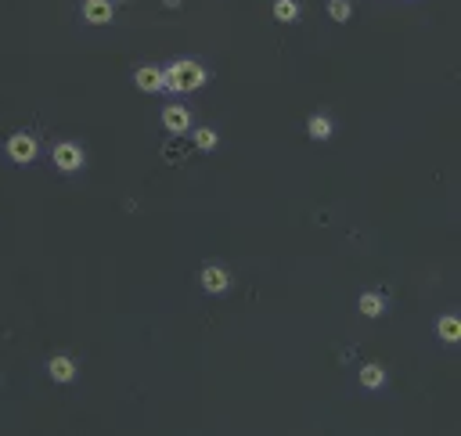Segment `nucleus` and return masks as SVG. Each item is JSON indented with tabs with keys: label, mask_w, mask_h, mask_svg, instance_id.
<instances>
[{
	"label": "nucleus",
	"mask_w": 461,
	"mask_h": 436,
	"mask_svg": "<svg viewBox=\"0 0 461 436\" xmlns=\"http://www.w3.org/2000/svg\"><path fill=\"white\" fill-rule=\"evenodd\" d=\"M328 15L336 18V22H346L353 15V4H350V0H328Z\"/></svg>",
	"instance_id": "4468645a"
},
{
	"label": "nucleus",
	"mask_w": 461,
	"mask_h": 436,
	"mask_svg": "<svg viewBox=\"0 0 461 436\" xmlns=\"http://www.w3.org/2000/svg\"><path fill=\"white\" fill-rule=\"evenodd\" d=\"M274 18L277 22H296L299 18V4L296 0H274Z\"/></svg>",
	"instance_id": "f8f14e48"
},
{
	"label": "nucleus",
	"mask_w": 461,
	"mask_h": 436,
	"mask_svg": "<svg viewBox=\"0 0 461 436\" xmlns=\"http://www.w3.org/2000/svg\"><path fill=\"white\" fill-rule=\"evenodd\" d=\"M47 372H50V379H55V382H72L76 379V365L69 361V357H50Z\"/></svg>",
	"instance_id": "6e6552de"
},
{
	"label": "nucleus",
	"mask_w": 461,
	"mask_h": 436,
	"mask_svg": "<svg viewBox=\"0 0 461 436\" xmlns=\"http://www.w3.org/2000/svg\"><path fill=\"white\" fill-rule=\"evenodd\" d=\"M382 382H386V372H382L378 365H364V368H361V386H368V390H378Z\"/></svg>",
	"instance_id": "9b49d317"
},
{
	"label": "nucleus",
	"mask_w": 461,
	"mask_h": 436,
	"mask_svg": "<svg viewBox=\"0 0 461 436\" xmlns=\"http://www.w3.org/2000/svg\"><path fill=\"white\" fill-rule=\"evenodd\" d=\"M202 83H206V69H202L198 62H173L163 72V90H173V94L198 90Z\"/></svg>",
	"instance_id": "f257e3e1"
},
{
	"label": "nucleus",
	"mask_w": 461,
	"mask_h": 436,
	"mask_svg": "<svg viewBox=\"0 0 461 436\" xmlns=\"http://www.w3.org/2000/svg\"><path fill=\"white\" fill-rule=\"evenodd\" d=\"M163 4H166V8H181V0H163Z\"/></svg>",
	"instance_id": "dca6fc26"
},
{
	"label": "nucleus",
	"mask_w": 461,
	"mask_h": 436,
	"mask_svg": "<svg viewBox=\"0 0 461 436\" xmlns=\"http://www.w3.org/2000/svg\"><path fill=\"white\" fill-rule=\"evenodd\" d=\"M163 126L170 134H184L191 126V112L181 109V105H170V109H163Z\"/></svg>",
	"instance_id": "423d86ee"
},
{
	"label": "nucleus",
	"mask_w": 461,
	"mask_h": 436,
	"mask_svg": "<svg viewBox=\"0 0 461 436\" xmlns=\"http://www.w3.org/2000/svg\"><path fill=\"white\" fill-rule=\"evenodd\" d=\"M440 339H443V343H457V339H461V321H457L454 314L440 318Z\"/></svg>",
	"instance_id": "9d476101"
},
{
	"label": "nucleus",
	"mask_w": 461,
	"mask_h": 436,
	"mask_svg": "<svg viewBox=\"0 0 461 436\" xmlns=\"http://www.w3.org/2000/svg\"><path fill=\"white\" fill-rule=\"evenodd\" d=\"M195 148H202V151H213V148H216V130H209V126H202V130H195Z\"/></svg>",
	"instance_id": "2eb2a0df"
},
{
	"label": "nucleus",
	"mask_w": 461,
	"mask_h": 436,
	"mask_svg": "<svg viewBox=\"0 0 461 436\" xmlns=\"http://www.w3.org/2000/svg\"><path fill=\"white\" fill-rule=\"evenodd\" d=\"M112 15H116L112 0H87V4H83V18H87L90 25H109Z\"/></svg>",
	"instance_id": "39448f33"
},
{
	"label": "nucleus",
	"mask_w": 461,
	"mask_h": 436,
	"mask_svg": "<svg viewBox=\"0 0 461 436\" xmlns=\"http://www.w3.org/2000/svg\"><path fill=\"white\" fill-rule=\"evenodd\" d=\"M55 166L65 170V173H76V170L83 166V148H80V144H72V141L55 144Z\"/></svg>",
	"instance_id": "f03ea898"
},
{
	"label": "nucleus",
	"mask_w": 461,
	"mask_h": 436,
	"mask_svg": "<svg viewBox=\"0 0 461 436\" xmlns=\"http://www.w3.org/2000/svg\"><path fill=\"white\" fill-rule=\"evenodd\" d=\"M198 281H202V289H206V292L220 296V292H227V285H230V274H227L223 267H202Z\"/></svg>",
	"instance_id": "20e7f679"
},
{
	"label": "nucleus",
	"mask_w": 461,
	"mask_h": 436,
	"mask_svg": "<svg viewBox=\"0 0 461 436\" xmlns=\"http://www.w3.org/2000/svg\"><path fill=\"white\" fill-rule=\"evenodd\" d=\"M134 83H137L144 94H156V90H163V69H151V65L137 69V72H134Z\"/></svg>",
	"instance_id": "0eeeda50"
},
{
	"label": "nucleus",
	"mask_w": 461,
	"mask_h": 436,
	"mask_svg": "<svg viewBox=\"0 0 461 436\" xmlns=\"http://www.w3.org/2000/svg\"><path fill=\"white\" fill-rule=\"evenodd\" d=\"M119 4H126V0H119Z\"/></svg>",
	"instance_id": "f3484780"
},
{
	"label": "nucleus",
	"mask_w": 461,
	"mask_h": 436,
	"mask_svg": "<svg viewBox=\"0 0 461 436\" xmlns=\"http://www.w3.org/2000/svg\"><path fill=\"white\" fill-rule=\"evenodd\" d=\"M382 311H386L382 296H375V292H364V296H361V314H364V318H378Z\"/></svg>",
	"instance_id": "ddd939ff"
},
{
	"label": "nucleus",
	"mask_w": 461,
	"mask_h": 436,
	"mask_svg": "<svg viewBox=\"0 0 461 436\" xmlns=\"http://www.w3.org/2000/svg\"><path fill=\"white\" fill-rule=\"evenodd\" d=\"M306 134H310L314 141L331 137V119H328V116H310V123H306Z\"/></svg>",
	"instance_id": "1a4fd4ad"
},
{
	"label": "nucleus",
	"mask_w": 461,
	"mask_h": 436,
	"mask_svg": "<svg viewBox=\"0 0 461 436\" xmlns=\"http://www.w3.org/2000/svg\"><path fill=\"white\" fill-rule=\"evenodd\" d=\"M8 156H11L15 163H33V159H36V141H33L29 134L8 137Z\"/></svg>",
	"instance_id": "7ed1b4c3"
}]
</instances>
